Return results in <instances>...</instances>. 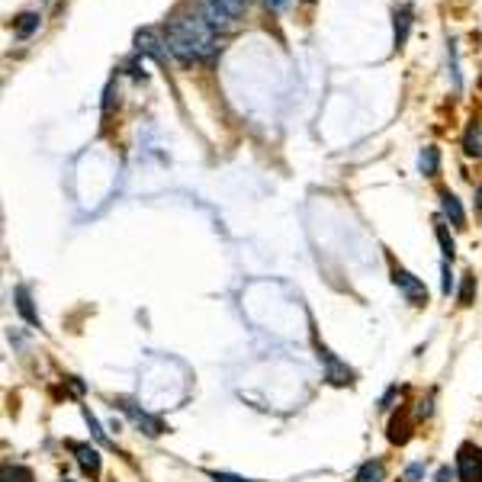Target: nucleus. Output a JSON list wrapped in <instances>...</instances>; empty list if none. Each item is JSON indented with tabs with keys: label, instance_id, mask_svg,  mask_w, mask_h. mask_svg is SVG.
<instances>
[{
	"label": "nucleus",
	"instance_id": "nucleus-12",
	"mask_svg": "<svg viewBox=\"0 0 482 482\" xmlns=\"http://www.w3.org/2000/svg\"><path fill=\"white\" fill-rule=\"evenodd\" d=\"M386 479V467H383V460H367L360 473H357V482H383Z\"/></svg>",
	"mask_w": 482,
	"mask_h": 482
},
{
	"label": "nucleus",
	"instance_id": "nucleus-25",
	"mask_svg": "<svg viewBox=\"0 0 482 482\" xmlns=\"http://www.w3.org/2000/svg\"><path fill=\"white\" fill-rule=\"evenodd\" d=\"M62 482H71V479H62Z\"/></svg>",
	"mask_w": 482,
	"mask_h": 482
},
{
	"label": "nucleus",
	"instance_id": "nucleus-6",
	"mask_svg": "<svg viewBox=\"0 0 482 482\" xmlns=\"http://www.w3.org/2000/svg\"><path fill=\"white\" fill-rule=\"evenodd\" d=\"M71 451H74V457H78L84 473H90V476L100 473V453H97V447H90V444H74Z\"/></svg>",
	"mask_w": 482,
	"mask_h": 482
},
{
	"label": "nucleus",
	"instance_id": "nucleus-17",
	"mask_svg": "<svg viewBox=\"0 0 482 482\" xmlns=\"http://www.w3.org/2000/svg\"><path fill=\"white\" fill-rule=\"evenodd\" d=\"M3 482H32V473L23 467H3Z\"/></svg>",
	"mask_w": 482,
	"mask_h": 482
},
{
	"label": "nucleus",
	"instance_id": "nucleus-19",
	"mask_svg": "<svg viewBox=\"0 0 482 482\" xmlns=\"http://www.w3.org/2000/svg\"><path fill=\"white\" fill-rule=\"evenodd\" d=\"M421 476H425V467H421V463H415V467L405 469V479H409V482H418Z\"/></svg>",
	"mask_w": 482,
	"mask_h": 482
},
{
	"label": "nucleus",
	"instance_id": "nucleus-20",
	"mask_svg": "<svg viewBox=\"0 0 482 482\" xmlns=\"http://www.w3.org/2000/svg\"><path fill=\"white\" fill-rule=\"evenodd\" d=\"M213 482H251V479H241V476H232V473H209Z\"/></svg>",
	"mask_w": 482,
	"mask_h": 482
},
{
	"label": "nucleus",
	"instance_id": "nucleus-11",
	"mask_svg": "<svg viewBox=\"0 0 482 482\" xmlns=\"http://www.w3.org/2000/svg\"><path fill=\"white\" fill-rule=\"evenodd\" d=\"M13 296H16V309H20V316H23L29 325H39V316H36V309H32V299H29V292H26V286H16Z\"/></svg>",
	"mask_w": 482,
	"mask_h": 482
},
{
	"label": "nucleus",
	"instance_id": "nucleus-22",
	"mask_svg": "<svg viewBox=\"0 0 482 482\" xmlns=\"http://www.w3.org/2000/svg\"><path fill=\"white\" fill-rule=\"evenodd\" d=\"M453 479V473H451V467H444L441 473H437V482H451Z\"/></svg>",
	"mask_w": 482,
	"mask_h": 482
},
{
	"label": "nucleus",
	"instance_id": "nucleus-14",
	"mask_svg": "<svg viewBox=\"0 0 482 482\" xmlns=\"http://www.w3.org/2000/svg\"><path fill=\"white\" fill-rule=\"evenodd\" d=\"M409 26H411V10L409 7L395 10V45H405V39H409Z\"/></svg>",
	"mask_w": 482,
	"mask_h": 482
},
{
	"label": "nucleus",
	"instance_id": "nucleus-9",
	"mask_svg": "<svg viewBox=\"0 0 482 482\" xmlns=\"http://www.w3.org/2000/svg\"><path fill=\"white\" fill-rule=\"evenodd\" d=\"M418 167H421L425 177H437V171H441V151H437L434 145H427V148L418 155Z\"/></svg>",
	"mask_w": 482,
	"mask_h": 482
},
{
	"label": "nucleus",
	"instance_id": "nucleus-3",
	"mask_svg": "<svg viewBox=\"0 0 482 482\" xmlns=\"http://www.w3.org/2000/svg\"><path fill=\"white\" fill-rule=\"evenodd\" d=\"M460 479L463 482H482V451L467 444L463 451H460Z\"/></svg>",
	"mask_w": 482,
	"mask_h": 482
},
{
	"label": "nucleus",
	"instance_id": "nucleus-7",
	"mask_svg": "<svg viewBox=\"0 0 482 482\" xmlns=\"http://www.w3.org/2000/svg\"><path fill=\"white\" fill-rule=\"evenodd\" d=\"M441 209H444V215H447V219H451L453 225H457V229H463V225H467V213H463L460 199L453 197L451 190H444V193H441Z\"/></svg>",
	"mask_w": 482,
	"mask_h": 482
},
{
	"label": "nucleus",
	"instance_id": "nucleus-1",
	"mask_svg": "<svg viewBox=\"0 0 482 482\" xmlns=\"http://www.w3.org/2000/svg\"><path fill=\"white\" fill-rule=\"evenodd\" d=\"M164 45L180 64L199 62V58H209L215 52V29L206 23L203 13L177 16V20H171V26H167Z\"/></svg>",
	"mask_w": 482,
	"mask_h": 482
},
{
	"label": "nucleus",
	"instance_id": "nucleus-15",
	"mask_svg": "<svg viewBox=\"0 0 482 482\" xmlns=\"http://www.w3.org/2000/svg\"><path fill=\"white\" fill-rule=\"evenodd\" d=\"M437 241H441V248H444V257H447V261H453L457 245H453V238H451V232H447V225H444V222H437Z\"/></svg>",
	"mask_w": 482,
	"mask_h": 482
},
{
	"label": "nucleus",
	"instance_id": "nucleus-24",
	"mask_svg": "<svg viewBox=\"0 0 482 482\" xmlns=\"http://www.w3.org/2000/svg\"><path fill=\"white\" fill-rule=\"evenodd\" d=\"M476 203H479V209H482V187H479V197H476Z\"/></svg>",
	"mask_w": 482,
	"mask_h": 482
},
{
	"label": "nucleus",
	"instance_id": "nucleus-23",
	"mask_svg": "<svg viewBox=\"0 0 482 482\" xmlns=\"http://www.w3.org/2000/svg\"><path fill=\"white\" fill-rule=\"evenodd\" d=\"M264 3H267V10H280V7H283V0H264Z\"/></svg>",
	"mask_w": 482,
	"mask_h": 482
},
{
	"label": "nucleus",
	"instance_id": "nucleus-21",
	"mask_svg": "<svg viewBox=\"0 0 482 482\" xmlns=\"http://www.w3.org/2000/svg\"><path fill=\"white\" fill-rule=\"evenodd\" d=\"M451 286H453V277H451V267L444 264V292H451Z\"/></svg>",
	"mask_w": 482,
	"mask_h": 482
},
{
	"label": "nucleus",
	"instance_id": "nucleus-13",
	"mask_svg": "<svg viewBox=\"0 0 482 482\" xmlns=\"http://www.w3.org/2000/svg\"><path fill=\"white\" fill-rule=\"evenodd\" d=\"M463 148H467V155H473V158H482V129H479V122H469L467 139H463Z\"/></svg>",
	"mask_w": 482,
	"mask_h": 482
},
{
	"label": "nucleus",
	"instance_id": "nucleus-4",
	"mask_svg": "<svg viewBox=\"0 0 482 482\" xmlns=\"http://www.w3.org/2000/svg\"><path fill=\"white\" fill-rule=\"evenodd\" d=\"M203 16H206V23L213 26L215 32L219 29H229L232 20H235V13H232L222 0H203Z\"/></svg>",
	"mask_w": 482,
	"mask_h": 482
},
{
	"label": "nucleus",
	"instance_id": "nucleus-16",
	"mask_svg": "<svg viewBox=\"0 0 482 482\" xmlns=\"http://www.w3.org/2000/svg\"><path fill=\"white\" fill-rule=\"evenodd\" d=\"M36 29H39V16L36 13H23L20 20H16V36H23L26 39V36H32Z\"/></svg>",
	"mask_w": 482,
	"mask_h": 482
},
{
	"label": "nucleus",
	"instance_id": "nucleus-26",
	"mask_svg": "<svg viewBox=\"0 0 482 482\" xmlns=\"http://www.w3.org/2000/svg\"><path fill=\"white\" fill-rule=\"evenodd\" d=\"M245 3H248V0H245Z\"/></svg>",
	"mask_w": 482,
	"mask_h": 482
},
{
	"label": "nucleus",
	"instance_id": "nucleus-2",
	"mask_svg": "<svg viewBox=\"0 0 482 482\" xmlns=\"http://www.w3.org/2000/svg\"><path fill=\"white\" fill-rule=\"evenodd\" d=\"M392 283L399 286V290L405 292V299H409V302H415V306H421V302H427V286L421 283L418 277H411L409 270L395 267V270H392Z\"/></svg>",
	"mask_w": 482,
	"mask_h": 482
},
{
	"label": "nucleus",
	"instance_id": "nucleus-8",
	"mask_svg": "<svg viewBox=\"0 0 482 482\" xmlns=\"http://www.w3.org/2000/svg\"><path fill=\"white\" fill-rule=\"evenodd\" d=\"M318 357H322V360H325V367H328V380H332L334 383V386H348V383H350V370H348V367H344V364H338V360H334V357L332 354H328V350H318Z\"/></svg>",
	"mask_w": 482,
	"mask_h": 482
},
{
	"label": "nucleus",
	"instance_id": "nucleus-18",
	"mask_svg": "<svg viewBox=\"0 0 482 482\" xmlns=\"http://www.w3.org/2000/svg\"><path fill=\"white\" fill-rule=\"evenodd\" d=\"M473 290H476V277L467 274V277H463V286H460V302H463V306L473 302Z\"/></svg>",
	"mask_w": 482,
	"mask_h": 482
},
{
	"label": "nucleus",
	"instance_id": "nucleus-10",
	"mask_svg": "<svg viewBox=\"0 0 482 482\" xmlns=\"http://www.w3.org/2000/svg\"><path fill=\"white\" fill-rule=\"evenodd\" d=\"M135 42H139V52H148L151 58H164V48H161V42H158V36H155V32L151 29H142L139 32V36H135Z\"/></svg>",
	"mask_w": 482,
	"mask_h": 482
},
{
	"label": "nucleus",
	"instance_id": "nucleus-5",
	"mask_svg": "<svg viewBox=\"0 0 482 482\" xmlns=\"http://www.w3.org/2000/svg\"><path fill=\"white\" fill-rule=\"evenodd\" d=\"M119 405H122V411H126V415H129V418H132V421H135V425H139V427H145V434H151V437H158V434H161V431H164V425H161V421H158V418H151L148 411H142V409H135V405H132V402H119Z\"/></svg>",
	"mask_w": 482,
	"mask_h": 482
}]
</instances>
